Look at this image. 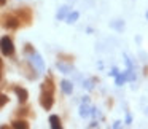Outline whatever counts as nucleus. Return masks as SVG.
Returning <instances> with one entry per match:
<instances>
[{"mask_svg": "<svg viewBox=\"0 0 148 129\" xmlns=\"http://www.w3.org/2000/svg\"><path fill=\"white\" fill-rule=\"evenodd\" d=\"M61 88H62V91H64L65 94H72V91H73L72 83H70V81H67V80H64V81L61 83Z\"/></svg>", "mask_w": 148, "mask_h": 129, "instance_id": "nucleus-9", "label": "nucleus"}, {"mask_svg": "<svg viewBox=\"0 0 148 129\" xmlns=\"http://www.w3.org/2000/svg\"><path fill=\"white\" fill-rule=\"evenodd\" d=\"M147 18H148V13H147Z\"/></svg>", "mask_w": 148, "mask_h": 129, "instance_id": "nucleus-21", "label": "nucleus"}, {"mask_svg": "<svg viewBox=\"0 0 148 129\" xmlns=\"http://www.w3.org/2000/svg\"><path fill=\"white\" fill-rule=\"evenodd\" d=\"M13 128H16V129H27L29 128V123L26 121V119H16V121H13Z\"/></svg>", "mask_w": 148, "mask_h": 129, "instance_id": "nucleus-8", "label": "nucleus"}, {"mask_svg": "<svg viewBox=\"0 0 148 129\" xmlns=\"http://www.w3.org/2000/svg\"><path fill=\"white\" fill-rule=\"evenodd\" d=\"M27 110H29V108H21L19 112H18V115H26V113H27Z\"/></svg>", "mask_w": 148, "mask_h": 129, "instance_id": "nucleus-17", "label": "nucleus"}, {"mask_svg": "<svg viewBox=\"0 0 148 129\" xmlns=\"http://www.w3.org/2000/svg\"><path fill=\"white\" fill-rule=\"evenodd\" d=\"M24 51H26V53H29V54H32V53H34V48H32V45H26V48H24Z\"/></svg>", "mask_w": 148, "mask_h": 129, "instance_id": "nucleus-16", "label": "nucleus"}, {"mask_svg": "<svg viewBox=\"0 0 148 129\" xmlns=\"http://www.w3.org/2000/svg\"><path fill=\"white\" fill-rule=\"evenodd\" d=\"M0 51L3 53V56H13L14 45L10 37H2L0 38Z\"/></svg>", "mask_w": 148, "mask_h": 129, "instance_id": "nucleus-2", "label": "nucleus"}, {"mask_svg": "<svg viewBox=\"0 0 148 129\" xmlns=\"http://www.w3.org/2000/svg\"><path fill=\"white\" fill-rule=\"evenodd\" d=\"M13 91L16 93V96H18V99H19L21 104H24V102L27 100V97H29V93H27V89H24V88H21V86H14Z\"/></svg>", "mask_w": 148, "mask_h": 129, "instance_id": "nucleus-6", "label": "nucleus"}, {"mask_svg": "<svg viewBox=\"0 0 148 129\" xmlns=\"http://www.w3.org/2000/svg\"><path fill=\"white\" fill-rule=\"evenodd\" d=\"M3 26L7 27V29H18V27L21 26V21L18 19V16H13V14H7V16L3 18Z\"/></svg>", "mask_w": 148, "mask_h": 129, "instance_id": "nucleus-4", "label": "nucleus"}, {"mask_svg": "<svg viewBox=\"0 0 148 129\" xmlns=\"http://www.w3.org/2000/svg\"><path fill=\"white\" fill-rule=\"evenodd\" d=\"M53 104H54V83L53 78L48 77L42 83V93H40V105L45 110H51Z\"/></svg>", "mask_w": 148, "mask_h": 129, "instance_id": "nucleus-1", "label": "nucleus"}, {"mask_svg": "<svg viewBox=\"0 0 148 129\" xmlns=\"http://www.w3.org/2000/svg\"><path fill=\"white\" fill-rule=\"evenodd\" d=\"M78 16H80V14H78L77 11H73V13H70V14H69V16H67V23H69V24L75 23V21L78 19Z\"/></svg>", "mask_w": 148, "mask_h": 129, "instance_id": "nucleus-11", "label": "nucleus"}, {"mask_svg": "<svg viewBox=\"0 0 148 129\" xmlns=\"http://www.w3.org/2000/svg\"><path fill=\"white\" fill-rule=\"evenodd\" d=\"M16 16H18V19L23 21L24 24L32 23V11H30V8H26V7L19 8V10L16 11Z\"/></svg>", "mask_w": 148, "mask_h": 129, "instance_id": "nucleus-3", "label": "nucleus"}, {"mask_svg": "<svg viewBox=\"0 0 148 129\" xmlns=\"http://www.w3.org/2000/svg\"><path fill=\"white\" fill-rule=\"evenodd\" d=\"M67 11H69V7H62L61 10H59V13H58V19H64L65 14H67Z\"/></svg>", "mask_w": 148, "mask_h": 129, "instance_id": "nucleus-12", "label": "nucleus"}, {"mask_svg": "<svg viewBox=\"0 0 148 129\" xmlns=\"http://www.w3.org/2000/svg\"><path fill=\"white\" fill-rule=\"evenodd\" d=\"M124 81H126L124 75H118V78H116V84H121V83H124Z\"/></svg>", "mask_w": 148, "mask_h": 129, "instance_id": "nucleus-15", "label": "nucleus"}, {"mask_svg": "<svg viewBox=\"0 0 148 129\" xmlns=\"http://www.w3.org/2000/svg\"><path fill=\"white\" fill-rule=\"evenodd\" d=\"M2 67H3V62H2V59H0V70H2Z\"/></svg>", "mask_w": 148, "mask_h": 129, "instance_id": "nucleus-18", "label": "nucleus"}, {"mask_svg": "<svg viewBox=\"0 0 148 129\" xmlns=\"http://www.w3.org/2000/svg\"><path fill=\"white\" fill-rule=\"evenodd\" d=\"M49 124H51L53 129H61V128H62L61 119H59L58 115H51V116H49Z\"/></svg>", "mask_w": 148, "mask_h": 129, "instance_id": "nucleus-7", "label": "nucleus"}, {"mask_svg": "<svg viewBox=\"0 0 148 129\" xmlns=\"http://www.w3.org/2000/svg\"><path fill=\"white\" fill-rule=\"evenodd\" d=\"M80 115L83 116V118H86V116H89V115H91V108H89L88 105H84V104H83V105L80 107Z\"/></svg>", "mask_w": 148, "mask_h": 129, "instance_id": "nucleus-10", "label": "nucleus"}, {"mask_svg": "<svg viewBox=\"0 0 148 129\" xmlns=\"http://www.w3.org/2000/svg\"><path fill=\"white\" fill-rule=\"evenodd\" d=\"M8 104V96H5V94H0V108L3 105H7Z\"/></svg>", "mask_w": 148, "mask_h": 129, "instance_id": "nucleus-13", "label": "nucleus"}, {"mask_svg": "<svg viewBox=\"0 0 148 129\" xmlns=\"http://www.w3.org/2000/svg\"><path fill=\"white\" fill-rule=\"evenodd\" d=\"M29 61H30V65H32V67H35L38 72H43V70H45V62H43L42 56L37 54L35 51L30 54V59H29Z\"/></svg>", "mask_w": 148, "mask_h": 129, "instance_id": "nucleus-5", "label": "nucleus"}, {"mask_svg": "<svg viewBox=\"0 0 148 129\" xmlns=\"http://www.w3.org/2000/svg\"><path fill=\"white\" fill-rule=\"evenodd\" d=\"M0 78H2V70H0Z\"/></svg>", "mask_w": 148, "mask_h": 129, "instance_id": "nucleus-20", "label": "nucleus"}, {"mask_svg": "<svg viewBox=\"0 0 148 129\" xmlns=\"http://www.w3.org/2000/svg\"><path fill=\"white\" fill-rule=\"evenodd\" d=\"M5 2H7V0H0V5H5Z\"/></svg>", "mask_w": 148, "mask_h": 129, "instance_id": "nucleus-19", "label": "nucleus"}, {"mask_svg": "<svg viewBox=\"0 0 148 129\" xmlns=\"http://www.w3.org/2000/svg\"><path fill=\"white\" fill-rule=\"evenodd\" d=\"M58 67L61 69V70H64L65 73H67V72H70V67H67V65H64V64H61V62H59L58 64Z\"/></svg>", "mask_w": 148, "mask_h": 129, "instance_id": "nucleus-14", "label": "nucleus"}]
</instances>
